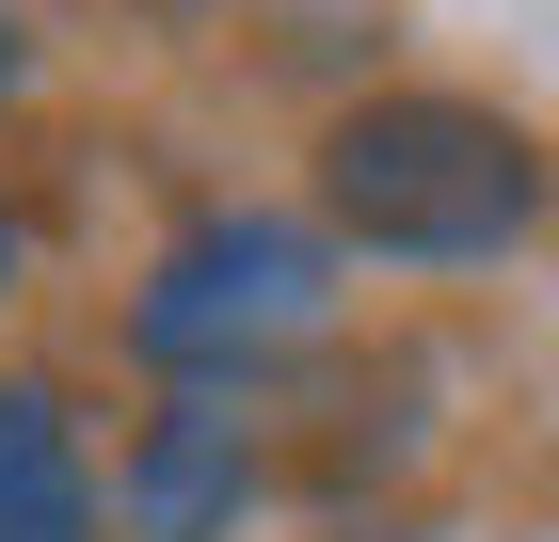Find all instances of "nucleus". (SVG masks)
<instances>
[{"label": "nucleus", "mask_w": 559, "mask_h": 542, "mask_svg": "<svg viewBox=\"0 0 559 542\" xmlns=\"http://www.w3.org/2000/svg\"><path fill=\"white\" fill-rule=\"evenodd\" d=\"M240 495H257V431H240V399L160 415V431H144V462H129V527H144V542H224V527H240Z\"/></svg>", "instance_id": "obj_3"}, {"label": "nucleus", "mask_w": 559, "mask_h": 542, "mask_svg": "<svg viewBox=\"0 0 559 542\" xmlns=\"http://www.w3.org/2000/svg\"><path fill=\"white\" fill-rule=\"evenodd\" d=\"M0 272H16V224H0Z\"/></svg>", "instance_id": "obj_6"}, {"label": "nucleus", "mask_w": 559, "mask_h": 542, "mask_svg": "<svg viewBox=\"0 0 559 542\" xmlns=\"http://www.w3.org/2000/svg\"><path fill=\"white\" fill-rule=\"evenodd\" d=\"M320 303H336V255L304 240V224L209 208L160 272H144L129 351H144V368H176V383H209V399H240L272 351H304V335H320Z\"/></svg>", "instance_id": "obj_2"}, {"label": "nucleus", "mask_w": 559, "mask_h": 542, "mask_svg": "<svg viewBox=\"0 0 559 542\" xmlns=\"http://www.w3.org/2000/svg\"><path fill=\"white\" fill-rule=\"evenodd\" d=\"M0 81H16V33H0Z\"/></svg>", "instance_id": "obj_5"}, {"label": "nucleus", "mask_w": 559, "mask_h": 542, "mask_svg": "<svg viewBox=\"0 0 559 542\" xmlns=\"http://www.w3.org/2000/svg\"><path fill=\"white\" fill-rule=\"evenodd\" d=\"M320 208L368 255H496L544 208V144L479 96H368L320 144Z\"/></svg>", "instance_id": "obj_1"}, {"label": "nucleus", "mask_w": 559, "mask_h": 542, "mask_svg": "<svg viewBox=\"0 0 559 542\" xmlns=\"http://www.w3.org/2000/svg\"><path fill=\"white\" fill-rule=\"evenodd\" d=\"M0 542H96V462L48 383H0Z\"/></svg>", "instance_id": "obj_4"}, {"label": "nucleus", "mask_w": 559, "mask_h": 542, "mask_svg": "<svg viewBox=\"0 0 559 542\" xmlns=\"http://www.w3.org/2000/svg\"><path fill=\"white\" fill-rule=\"evenodd\" d=\"M352 542H400V527H352Z\"/></svg>", "instance_id": "obj_7"}]
</instances>
